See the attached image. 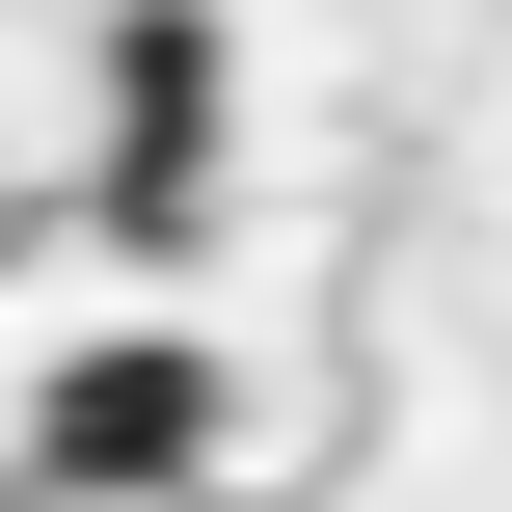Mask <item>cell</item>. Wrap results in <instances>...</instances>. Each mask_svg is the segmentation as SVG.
<instances>
[{
  "mask_svg": "<svg viewBox=\"0 0 512 512\" xmlns=\"http://www.w3.org/2000/svg\"><path fill=\"white\" fill-rule=\"evenodd\" d=\"M189 459H216V351H162V324L27 405V486H189Z\"/></svg>",
  "mask_w": 512,
  "mask_h": 512,
  "instance_id": "1",
  "label": "cell"
}]
</instances>
